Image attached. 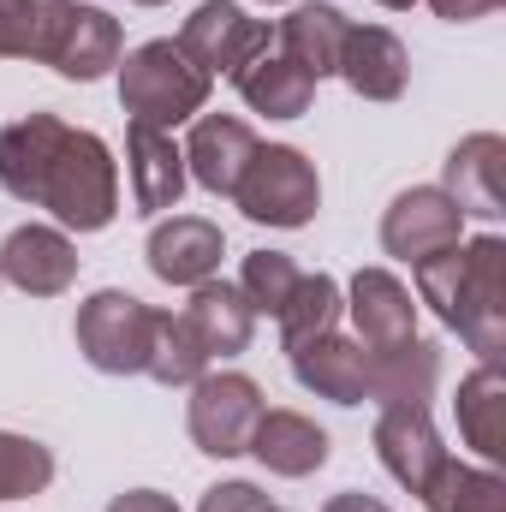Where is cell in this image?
Returning a JSON list of instances; mask_svg holds the SVG:
<instances>
[{
	"instance_id": "cell-9",
	"label": "cell",
	"mask_w": 506,
	"mask_h": 512,
	"mask_svg": "<svg viewBox=\"0 0 506 512\" xmlns=\"http://www.w3.org/2000/svg\"><path fill=\"white\" fill-rule=\"evenodd\" d=\"M465 239V215L441 185H411L381 215V251L399 262H423L435 251H453Z\"/></svg>"
},
{
	"instance_id": "cell-27",
	"label": "cell",
	"mask_w": 506,
	"mask_h": 512,
	"mask_svg": "<svg viewBox=\"0 0 506 512\" xmlns=\"http://www.w3.org/2000/svg\"><path fill=\"white\" fill-rule=\"evenodd\" d=\"M203 370H209V358H203V346L191 340L185 316L155 310V340H149V364H143V376H155L161 387H191Z\"/></svg>"
},
{
	"instance_id": "cell-10",
	"label": "cell",
	"mask_w": 506,
	"mask_h": 512,
	"mask_svg": "<svg viewBox=\"0 0 506 512\" xmlns=\"http://www.w3.org/2000/svg\"><path fill=\"white\" fill-rule=\"evenodd\" d=\"M376 459L381 471L405 489V495H423V483L435 477V465L447 459L441 447V429L429 417V405H381L376 417Z\"/></svg>"
},
{
	"instance_id": "cell-17",
	"label": "cell",
	"mask_w": 506,
	"mask_h": 512,
	"mask_svg": "<svg viewBox=\"0 0 506 512\" xmlns=\"http://www.w3.org/2000/svg\"><path fill=\"white\" fill-rule=\"evenodd\" d=\"M126 173H131V203H137V215H167V209H179V197H185V149L173 143V131L161 126H143V120H131L126 131Z\"/></svg>"
},
{
	"instance_id": "cell-25",
	"label": "cell",
	"mask_w": 506,
	"mask_h": 512,
	"mask_svg": "<svg viewBox=\"0 0 506 512\" xmlns=\"http://www.w3.org/2000/svg\"><path fill=\"white\" fill-rule=\"evenodd\" d=\"M417 501L429 512H506V477L495 465H465L447 453Z\"/></svg>"
},
{
	"instance_id": "cell-16",
	"label": "cell",
	"mask_w": 506,
	"mask_h": 512,
	"mask_svg": "<svg viewBox=\"0 0 506 512\" xmlns=\"http://www.w3.org/2000/svg\"><path fill=\"white\" fill-rule=\"evenodd\" d=\"M221 256H227V233L209 215H173V221H155V233H149V274L167 286L215 280Z\"/></svg>"
},
{
	"instance_id": "cell-23",
	"label": "cell",
	"mask_w": 506,
	"mask_h": 512,
	"mask_svg": "<svg viewBox=\"0 0 506 512\" xmlns=\"http://www.w3.org/2000/svg\"><path fill=\"white\" fill-rule=\"evenodd\" d=\"M233 90L245 96L251 114H268V120H304L310 102H316V84L286 54H274V48H262L256 60H245L233 72Z\"/></svg>"
},
{
	"instance_id": "cell-20",
	"label": "cell",
	"mask_w": 506,
	"mask_h": 512,
	"mask_svg": "<svg viewBox=\"0 0 506 512\" xmlns=\"http://www.w3.org/2000/svg\"><path fill=\"white\" fill-rule=\"evenodd\" d=\"M340 78L364 102H399L411 84V54L387 24H352L346 54H340Z\"/></svg>"
},
{
	"instance_id": "cell-29",
	"label": "cell",
	"mask_w": 506,
	"mask_h": 512,
	"mask_svg": "<svg viewBox=\"0 0 506 512\" xmlns=\"http://www.w3.org/2000/svg\"><path fill=\"white\" fill-rule=\"evenodd\" d=\"M298 280H304V268L286 251H251L245 268H239V292H245V304H251L256 316H280Z\"/></svg>"
},
{
	"instance_id": "cell-7",
	"label": "cell",
	"mask_w": 506,
	"mask_h": 512,
	"mask_svg": "<svg viewBox=\"0 0 506 512\" xmlns=\"http://www.w3.org/2000/svg\"><path fill=\"white\" fill-rule=\"evenodd\" d=\"M262 387L239 370H203L191 382V405H185V429L197 441V453L209 459H239L251 447V429L262 417Z\"/></svg>"
},
{
	"instance_id": "cell-1",
	"label": "cell",
	"mask_w": 506,
	"mask_h": 512,
	"mask_svg": "<svg viewBox=\"0 0 506 512\" xmlns=\"http://www.w3.org/2000/svg\"><path fill=\"white\" fill-rule=\"evenodd\" d=\"M0 191L48 209L60 233H102L120 215V161L114 149L60 114H24L0 126Z\"/></svg>"
},
{
	"instance_id": "cell-3",
	"label": "cell",
	"mask_w": 506,
	"mask_h": 512,
	"mask_svg": "<svg viewBox=\"0 0 506 512\" xmlns=\"http://www.w3.org/2000/svg\"><path fill=\"white\" fill-rule=\"evenodd\" d=\"M126 54V30L114 12L84 6V0H36L30 18V60L54 66L72 84H96L120 66Z\"/></svg>"
},
{
	"instance_id": "cell-31",
	"label": "cell",
	"mask_w": 506,
	"mask_h": 512,
	"mask_svg": "<svg viewBox=\"0 0 506 512\" xmlns=\"http://www.w3.org/2000/svg\"><path fill=\"white\" fill-rule=\"evenodd\" d=\"M197 512H268V495H262L256 483H215V489L197 501Z\"/></svg>"
},
{
	"instance_id": "cell-13",
	"label": "cell",
	"mask_w": 506,
	"mask_h": 512,
	"mask_svg": "<svg viewBox=\"0 0 506 512\" xmlns=\"http://www.w3.org/2000/svg\"><path fill=\"white\" fill-rule=\"evenodd\" d=\"M346 36H352V18L328 0H298L280 24H274V54H286L310 84L322 78H340V54H346Z\"/></svg>"
},
{
	"instance_id": "cell-5",
	"label": "cell",
	"mask_w": 506,
	"mask_h": 512,
	"mask_svg": "<svg viewBox=\"0 0 506 512\" xmlns=\"http://www.w3.org/2000/svg\"><path fill=\"white\" fill-rule=\"evenodd\" d=\"M233 203L245 209V221L256 227H310L316 209H322V179H316V161L292 143H256L251 167L233 191Z\"/></svg>"
},
{
	"instance_id": "cell-32",
	"label": "cell",
	"mask_w": 506,
	"mask_h": 512,
	"mask_svg": "<svg viewBox=\"0 0 506 512\" xmlns=\"http://www.w3.org/2000/svg\"><path fill=\"white\" fill-rule=\"evenodd\" d=\"M102 512H179V501L161 495V489H126V495H114Z\"/></svg>"
},
{
	"instance_id": "cell-12",
	"label": "cell",
	"mask_w": 506,
	"mask_h": 512,
	"mask_svg": "<svg viewBox=\"0 0 506 512\" xmlns=\"http://www.w3.org/2000/svg\"><path fill=\"white\" fill-rule=\"evenodd\" d=\"M346 310H352L358 346H370V352H393V346L417 340V304H411V286L393 268H358L352 292H346Z\"/></svg>"
},
{
	"instance_id": "cell-37",
	"label": "cell",
	"mask_w": 506,
	"mask_h": 512,
	"mask_svg": "<svg viewBox=\"0 0 506 512\" xmlns=\"http://www.w3.org/2000/svg\"><path fill=\"white\" fill-rule=\"evenodd\" d=\"M268 512H280V507H268Z\"/></svg>"
},
{
	"instance_id": "cell-21",
	"label": "cell",
	"mask_w": 506,
	"mask_h": 512,
	"mask_svg": "<svg viewBox=\"0 0 506 512\" xmlns=\"http://www.w3.org/2000/svg\"><path fill=\"white\" fill-rule=\"evenodd\" d=\"M179 316H185V328H191V340L203 346L209 364H215V358H239L256 334V310L245 304V292H239L233 280H203V286H191V304H185Z\"/></svg>"
},
{
	"instance_id": "cell-8",
	"label": "cell",
	"mask_w": 506,
	"mask_h": 512,
	"mask_svg": "<svg viewBox=\"0 0 506 512\" xmlns=\"http://www.w3.org/2000/svg\"><path fill=\"white\" fill-rule=\"evenodd\" d=\"M179 54L209 72V78H233L245 60H256L262 48H274V24L268 18H251L239 0H203L185 24H179Z\"/></svg>"
},
{
	"instance_id": "cell-38",
	"label": "cell",
	"mask_w": 506,
	"mask_h": 512,
	"mask_svg": "<svg viewBox=\"0 0 506 512\" xmlns=\"http://www.w3.org/2000/svg\"><path fill=\"white\" fill-rule=\"evenodd\" d=\"M274 6H280V0H274Z\"/></svg>"
},
{
	"instance_id": "cell-2",
	"label": "cell",
	"mask_w": 506,
	"mask_h": 512,
	"mask_svg": "<svg viewBox=\"0 0 506 512\" xmlns=\"http://www.w3.org/2000/svg\"><path fill=\"white\" fill-rule=\"evenodd\" d=\"M417 298L477 352V364H495L506 352V239L477 233L453 251L411 262Z\"/></svg>"
},
{
	"instance_id": "cell-4",
	"label": "cell",
	"mask_w": 506,
	"mask_h": 512,
	"mask_svg": "<svg viewBox=\"0 0 506 512\" xmlns=\"http://www.w3.org/2000/svg\"><path fill=\"white\" fill-rule=\"evenodd\" d=\"M209 90H215V78L197 72V66L179 54L173 36L131 48L126 66H120V108H126L131 120L161 126V131L197 120V114L209 108Z\"/></svg>"
},
{
	"instance_id": "cell-19",
	"label": "cell",
	"mask_w": 506,
	"mask_h": 512,
	"mask_svg": "<svg viewBox=\"0 0 506 512\" xmlns=\"http://www.w3.org/2000/svg\"><path fill=\"white\" fill-rule=\"evenodd\" d=\"M245 453H256V465L274 471V477H316V471L328 465L334 441H328V429H322L316 417H304V411H262Z\"/></svg>"
},
{
	"instance_id": "cell-26",
	"label": "cell",
	"mask_w": 506,
	"mask_h": 512,
	"mask_svg": "<svg viewBox=\"0 0 506 512\" xmlns=\"http://www.w3.org/2000/svg\"><path fill=\"white\" fill-rule=\"evenodd\" d=\"M340 310H346L340 280H334V274H304V280L292 286L286 310L274 316V322H280V346H286V352H298V346H310V340L334 334V328H340Z\"/></svg>"
},
{
	"instance_id": "cell-33",
	"label": "cell",
	"mask_w": 506,
	"mask_h": 512,
	"mask_svg": "<svg viewBox=\"0 0 506 512\" xmlns=\"http://www.w3.org/2000/svg\"><path fill=\"white\" fill-rule=\"evenodd\" d=\"M429 6H435V18H447V24H477V18L501 12L506 0H429Z\"/></svg>"
},
{
	"instance_id": "cell-15",
	"label": "cell",
	"mask_w": 506,
	"mask_h": 512,
	"mask_svg": "<svg viewBox=\"0 0 506 512\" xmlns=\"http://www.w3.org/2000/svg\"><path fill=\"white\" fill-rule=\"evenodd\" d=\"M501 173H506V137L501 131H471L453 143L447 155V173H441V191L459 203V215L471 221H501L506 197H501Z\"/></svg>"
},
{
	"instance_id": "cell-35",
	"label": "cell",
	"mask_w": 506,
	"mask_h": 512,
	"mask_svg": "<svg viewBox=\"0 0 506 512\" xmlns=\"http://www.w3.org/2000/svg\"><path fill=\"white\" fill-rule=\"evenodd\" d=\"M376 6H387V12H411L417 0H376Z\"/></svg>"
},
{
	"instance_id": "cell-36",
	"label": "cell",
	"mask_w": 506,
	"mask_h": 512,
	"mask_svg": "<svg viewBox=\"0 0 506 512\" xmlns=\"http://www.w3.org/2000/svg\"><path fill=\"white\" fill-rule=\"evenodd\" d=\"M131 6H167V0H131Z\"/></svg>"
},
{
	"instance_id": "cell-24",
	"label": "cell",
	"mask_w": 506,
	"mask_h": 512,
	"mask_svg": "<svg viewBox=\"0 0 506 512\" xmlns=\"http://www.w3.org/2000/svg\"><path fill=\"white\" fill-rule=\"evenodd\" d=\"M441 387V346L405 340L393 352H370V405H429Z\"/></svg>"
},
{
	"instance_id": "cell-22",
	"label": "cell",
	"mask_w": 506,
	"mask_h": 512,
	"mask_svg": "<svg viewBox=\"0 0 506 512\" xmlns=\"http://www.w3.org/2000/svg\"><path fill=\"white\" fill-rule=\"evenodd\" d=\"M459 435L465 447L483 459V465H501L506 459V376H501V358L495 364H477L465 382H459Z\"/></svg>"
},
{
	"instance_id": "cell-30",
	"label": "cell",
	"mask_w": 506,
	"mask_h": 512,
	"mask_svg": "<svg viewBox=\"0 0 506 512\" xmlns=\"http://www.w3.org/2000/svg\"><path fill=\"white\" fill-rule=\"evenodd\" d=\"M30 18L36 0H0V60H30Z\"/></svg>"
},
{
	"instance_id": "cell-11",
	"label": "cell",
	"mask_w": 506,
	"mask_h": 512,
	"mask_svg": "<svg viewBox=\"0 0 506 512\" xmlns=\"http://www.w3.org/2000/svg\"><path fill=\"white\" fill-rule=\"evenodd\" d=\"M0 280L30 298H60L78 280V245L60 227H12L0 245Z\"/></svg>"
},
{
	"instance_id": "cell-6",
	"label": "cell",
	"mask_w": 506,
	"mask_h": 512,
	"mask_svg": "<svg viewBox=\"0 0 506 512\" xmlns=\"http://www.w3.org/2000/svg\"><path fill=\"white\" fill-rule=\"evenodd\" d=\"M78 352L90 370L102 376H143L149 364V340H155V310L126 292V286H102L78 304Z\"/></svg>"
},
{
	"instance_id": "cell-18",
	"label": "cell",
	"mask_w": 506,
	"mask_h": 512,
	"mask_svg": "<svg viewBox=\"0 0 506 512\" xmlns=\"http://www.w3.org/2000/svg\"><path fill=\"white\" fill-rule=\"evenodd\" d=\"M286 358H292V376H298L304 393L334 399V405H370V346L346 340L340 328L286 352Z\"/></svg>"
},
{
	"instance_id": "cell-14",
	"label": "cell",
	"mask_w": 506,
	"mask_h": 512,
	"mask_svg": "<svg viewBox=\"0 0 506 512\" xmlns=\"http://www.w3.org/2000/svg\"><path fill=\"white\" fill-rule=\"evenodd\" d=\"M256 155V131L233 114H197L185 137V179H197L209 197H233Z\"/></svg>"
},
{
	"instance_id": "cell-34",
	"label": "cell",
	"mask_w": 506,
	"mask_h": 512,
	"mask_svg": "<svg viewBox=\"0 0 506 512\" xmlns=\"http://www.w3.org/2000/svg\"><path fill=\"white\" fill-rule=\"evenodd\" d=\"M322 512H393L387 501H376V495H364V489H346V495H334Z\"/></svg>"
},
{
	"instance_id": "cell-28",
	"label": "cell",
	"mask_w": 506,
	"mask_h": 512,
	"mask_svg": "<svg viewBox=\"0 0 506 512\" xmlns=\"http://www.w3.org/2000/svg\"><path fill=\"white\" fill-rule=\"evenodd\" d=\"M54 483V453L30 435L0 429V501H30Z\"/></svg>"
}]
</instances>
